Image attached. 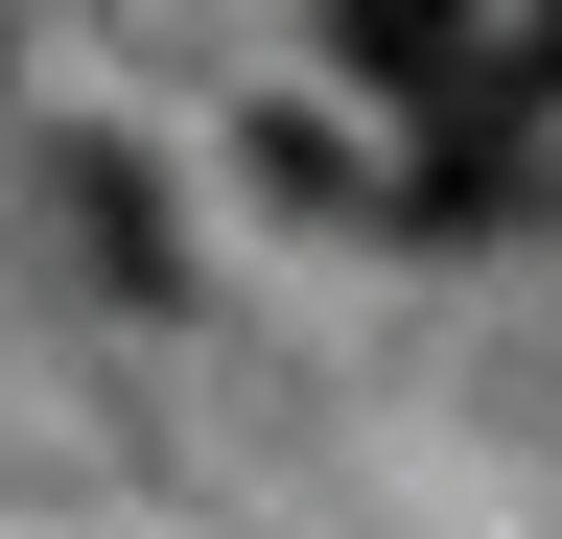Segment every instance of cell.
<instances>
[{
  "label": "cell",
  "mask_w": 562,
  "mask_h": 539,
  "mask_svg": "<svg viewBox=\"0 0 562 539\" xmlns=\"http://www.w3.org/2000/svg\"><path fill=\"white\" fill-rule=\"evenodd\" d=\"M47 212H70V282L94 305H165V188H140V142H70Z\"/></svg>",
  "instance_id": "2"
},
{
  "label": "cell",
  "mask_w": 562,
  "mask_h": 539,
  "mask_svg": "<svg viewBox=\"0 0 562 539\" xmlns=\"http://www.w3.org/2000/svg\"><path fill=\"white\" fill-rule=\"evenodd\" d=\"M328 47H351L398 117H492V24H469V0H328Z\"/></svg>",
  "instance_id": "1"
}]
</instances>
